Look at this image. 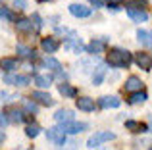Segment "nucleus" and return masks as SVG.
Masks as SVG:
<instances>
[{
	"instance_id": "f257e3e1",
	"label": "nucleus",
	"mask_w": 152,
	"mask_h": 150,
	"mask_svg": "<svg viewBox=\"0 0 152 150\" xmlns=\"http://www.w3.org/2000/svg\"><path fill=\"white\" fill-rule=\"evenodd\" d=\"M106 62L112 68H127V66L133 62L131 52H127L125 48H112L106 56Z\"/></svg>"
},
{
	"instance_id": "f03ea898",
	"label": "nucleus",
	"mask_w": 152,
	"mask_h": 150,
	"mask_svg": "<svg viewBox=\"0 0 152 150\" xmlns=\"http://www.w3.org/2000/svg\"><path fill=\"white\" fill-rule=\"evenodd\" d=\"M114 139H115L114 133H110V131H98V133H94L93 137H89V141H87V146H89V148H96V146H100V144L108 143V141H114Z\"/></svg>"
},
{
	"instance_id": "7ed1b4c3",
	"label": "nucleus",
	"mask_w": 152,
	"mask_h": 150,
	"mask_svg": "<svg viewBox=\"0 0 152 150\" xmlns=\"http://www.w3.org/2000/svg\"><path fill=\"white\" fill-rule=\"evenodd\" d=\"M87 127H89V125L83 123V121H69V123H62L60 125V129H62L66 135H77V133H83Z\"/></svg>"
},
{
	"instance_id": "20e7f679",
	"label": "nucleus",
	"mask_w": 152,
	"mask_h": 150,
	"mask_svg": "<svg viewBox=\"0 0 152 150\" xmlns=\"http://www.w3.org/2000/svg\"><path fill=\"white\" fill-rule=\"evenodd\" d=\"M29 81L31 79L27 77V75H19V73H6L4 75V83L6 85H14V87H25V85H29Z\"/></svg>"
},
{
	"instance_id": "39448f33",
	"label": "nucleus",
	"mask_w": 152,
	"mask_h": 150,
	"mask_svg": "<svg viewBox=\"0 0 152 150\" xmlns=\"http://www.w3.org/2000/svg\"><path fill=\"white\" fill-rule=\"evenodd\" d=\"M46 137H48V141L54 143L56 146H64V143H66V133L60 127H50L48 131H46Z\"/></svg>"
},
{
	"instance_id": "423d86ee",
	"label": "nucleus",
	"mask_w": 152,
	"mask_h": 150,
	"mask_svg": "<svg viewBox=\"0 0 152 150\" xmlns=\"http://www.w3.org/2000/svg\"><path fill=\"white\" fill-rule=\"evenodd\" d=\"M135 62H137V66L141 69H145V71H150L152 69V56L146 52H137L135 54Z\"/></svg>"
},
{
	"instance_id": "0eeeda50",
	"label": "nucleus",
	"mask_w": 152,
	"mask_h": 150,
	"mask_svg": "<svg viewBox=\"0 0 152 150\" xmlns=\"http://www.w3.org/2000/svg\"><path fill=\"white\" fill-rule=\"evenodd\" d=\"M41 48L45 50V52H48V54H54L56 50L60 48V41L56 37H45L41 41Z\"/></svg>"
},
{
	"instance_id": "6e6552de",
	"label": "nucleus",
	"mask_w": 152,
	"mask_h": 150,
	"mask_svg": "<svg viewBox=\"0 0 152 150\" xmlns=\"http://www.w3.org/2000/svg\"><path fill=\"white\" fill-rule=\"evenodd\" d=\"M15 29H18L19 33H23V35H29V33H33V31H37V27L33 25V21H31V19L21 17V19H18V21H15Z\"/></svg>"
},
{
	"instance_id": "1a4fd4ad",
	"label": "nucleus",
	"mask_w": 152,
	"mask_h": 150,
	"mask_svg": "<svg viewBox=\"0 0 152 150\" xmlns=\"http://www.w3.org/2000/svg\"><path fill=\"white\" fill-rule=\"evenodd\" d=\"M69 14L75 15V17H89V15L93 14V8H87V6H83V4H71Z\"/></svg>"
},
{
	"instance_id": "9d476101",
	"label": "nucleus",
	"mask_w": 152,
	"mask_h": 150,
	"mask_svg": "<svg viewBox=\"0 0 152 150\" xmlns=\"http://www.w3.org/2000/svg\"><path fill=\"white\" fill-rule=\"evenodd\" d=\"M75 104H77V108L81 110V112H93L94 110V100L89 96H79L77 100H75Z\"/></svg>"
},
{
	"instance_id": "9b49d317",
	"label": "nucleus",
	"mask_w": 152,
	"mask_h": 150,
	"mask_svg": "<svg viewBox=\"0 0 152 150\" xmlns=\"http://www.w3.org/2000/svg\"><path fill=\"white\" fill-rule=\"evenodd\" d=\"M104 50H106V41H104V39H96V41L87 44V52L89 54H100Z\"/></svg>"
},
{
	"instance_id": "f8f14e48",
	"label": "nucleus",
	"mask_w": 152,
	"mask_h": 150,
	"mask_svg": "<svg viewBox=\"0 0 152 150\" xmlns=\"http://www.w3.org/2000/svg\"><path fill=\"white\" fill-rule=\"evenodd\" d=\"M125 90L127 92H137V90H142V81L135 75H131L129 79L125 81Z\"/></svg>"
},
{
	"instance_id": "ddd939ff",
	"label": "nucleus",
	"mask_w": 152,
	"mask_h": 150,
	"mask_svg": "<svg viewBox=\"0 0 152 150\" xmlns=\"http://www.w3.org/2000/svg\"><path fill=\"white\" fill-rule=\"evenodd\" d=\"M121 104V100H119L118 96H102L100 100H98V106L104 110H108V108H118V106Z\"/></svg>"
},
{
	"instance_id": "4468645a",
	"label": "nucleus",
	"mask_w": 152,
	"mask_h": 150,
	"mask_svg": "<svg viewBox=\"0 0 152 150\" xmlns=\"http://www.w3.org/2000/svg\"><path fill=\"white\" fill-rule=\"evenodd\" d=\"M54 119L58 121L60 125L62 123H69V121H73V112H71V110H58V112L54 114Z\"/></svg>"
},
{
	"instance_id": "2eb2a0df",
	"label": "nucleus",
	"mask_w": 152,
	"mask_h": 150,
	"mask_svg": "<svg viewBox=\"0 0 152 150\" xmlns=\"http://www.w3.org/2000/svg\"><path fill=\"white\" fill-rule=\"evenodd\" d=\"M125 129H129L131 133H146V131H148V125L141 123V121L129 119V121H125Z\"/></svg>"
},
{
	"instance_id": "dca6fc26",
	"label": "nucleus",
	"mask_w": 152,
	"mask_h": 150,
	"mask_svg": "<svg viewBox=\"0 0 152 150\" xmlns=\"http://www.w3.org/2000/svg\"><path fill=\"white\" fill-rule=\"evenodd\" d=\"M33 100L41 102L42 106H52V104H54L52 96H50L48 92H42V90H35V92H33Z\"/></svg>"
},
{
	"instance_id": "f3484780",
	"label": "nucleus",
	"mask_w": 152,
	"mask_h": 150,
	"mask_svg": "<svg viewBox=\"0 0 152 150\" xmlns=\"http://www.w3.org/2000/svg\"><path fill=\"white\" fill-rule=\"evenodd\" d=\"M19 62L15 60V58H2L0 60V69H4V71H14V69H18Z\"/></svg>"
},
{
	"instance_id": "a211bd4d",
	"label": "nucleus",
	"mask_w": 152,
	"mask_h": 150,
	"mask_svg": "<svg viewBox=\"0 0 152 150\" xmlns=\"http://www.w3.org/2000/svg\"><path fill=\"white\" fill-rule=\"evenodd\" d=\"M58 92L62 94V96H67V98H73L77 96V89L71 85H67V83H62V85H58Z\"/></svg>"
},
{
	"instance_id": "6ab92c4d",
	"label": "nucleus",
	"mask_w": 152,
	"mask_h": 150,
	"mask_svg": "<svg viewBox=\"0 0 152 150\" xmlns=\"http://www.w3.org/2000/svg\"><path fill=\"white\" fill-rule=\"evenodd\" d=\"M137 39L139 42H141L142 46H146V48H152V33H148V31H137Z\"/></svg>"
},
{
	"instance_id": "aec40b11",
	"label": "nucleus",
	"mask_w": 152,
	"mask_h": 150,
	"mask_svg": "<svg viewBox=\"0 0 152 150\" xmlns=\"http://www.w3.org/2000/svg\"><path fill=\"white\" fill-rule=\"evenodd\" d=\"M127 14H129V17L133 19V21H137V23H142V21L148 19V14H146L145 10H127Z\"/></svg>"
},
{
	"instance_id": "412c9836",
	"label": "nucleus",
	"mask_w": 152,
	"mask_h": 150,
	"mask_svg": "<svg viewBox=\"0 0 152 150\" xmlns=\"http://www.w3.org/2000/svg\"><path fill=\"white\" fill-rule=\"evenodd\" d=\"M146 98H148V94H146L145 90H137V92L129 94V102L131 104H142V102H146Z\"/></svg>"
},
{
	"instance_id": "4be33fe9",
	"label": "nucleus",
	"mask_w": 152,
	"mask_h": 150,
	"mask_svg": "<svg viewBox=\"0 0 152 150\" xmlns=\"http://www.w3.org/2000/svg\"><path fill=\"white\" fill-rule=\"evenodd\" d=\"M52 83V75H35V85H39L41 89H48Z\"/></svg>"
},
{
	"instance_id": "5701e85b",
	"label": "nucleus",
	"mask_w": 152,
	"mask_h": 150,
	"mask_svg": "<svg viewBox=\"0 0 152 150\" xmlns=\"http://www.w3.org/2000/svg\"><path fill=\"white\" fill-rule=\"evenodd\" d=\"M8 116H10V117H8V121H14V123H21V121L23 119H25V116H23V112H21V110H10V112H8Z\"/></svg>"
},
{
	"instance_id": "b1692460",
	"label": "nucleus",
	"mask_w": 152,
	"mask_h": 150,
	"mask_svg": "<svg viewBox=\"0 0 152 150\" xmlns=\"http://www.w3.org/2000/svg\"><path fill=\"white\" fill-rule=\"evenodd\" d=\"M45 64L48 66V68H50L56 75H62V66H60V62H58V60H54V58H46Z\"/></svg>"
},
{
	"instance_id": "393cba45",
	"label": "nucleus",
	"mask_w": 152,
	"mask_h": 150,
	"mask_svg": "<svg viewBox=\"0 0 152 150\" xmlns=\"http://www.w3.org/2000/svg\"><path fill=\"white\" fill-rule=\"evenodd\" d=\"M18 54L19 56H23V58H35V50L33 48H29V46H23V44H18Z\"/></svg>"
},
{
	"instance_id": "a878e982",
	"label": "nucleus",
	"mask_w": 152,
	"mask_h": 150,
	"mask_svg": "<svg viewBox=\"0 0 152 150\" xmlns=\"http://www.w3.org/2000/svg\"><path fill=\"white\" fill-rule=\"evenodd\" d=\"M127 10H145L146 8V0H131L125 4Z\"/></svg>"
},
{
	"instance_id": "bb28decb",
	"label": "nucleus",
	"mask_w": 152,
	"mask_h": 150,
	"mask_svg": "<svg viewBox=\"0 0 152 150\" xmlns=\"http://www.w3.org/2000/svg\"><path fill=\"white\" fill-rule=\"evenodd\" d=\"M41 133V127H39L37 123H29L27 125V129H25V135L27 137H31V139H35V137Z\"/></svg>"
},
{
	"instance_id": "cd10ccee",
	"label": "nucleus",
	"mask_w": 152,
	"mask_h": 150,
	"mask_svg": "<svg viewBox=\"0 0 152 150\" xmlns=\"http://www.w3.org/2000/svg\"><path fill=\"white\" fill-rule=\"evenodd\" d=\"M104 73H106V69H104L102 66H98V68H96V73L93 75V83H94V85H100V83H102Z\"/></svg>"
},
{
	"instance_id": "c85d7f7f",
	"label": "nucleus",
	"mask_w": 152,
	"mask_h": 150,
	"mask_svg": "<svg viewBox=\"0 0 152 150\" xmlns=\"http://www.w3.org/2000/svg\"><path fill=\"white\" fill-rule=\"evenodd\" d=\"M0 17H4V19H8V21H15V15L12 14V10H8V8H0Z\"/></svg>"
},
{
	"instance_id": "c756f323",
	"label": "nucleus",
	"mask_w": 152,
	"mask_h": 150,
	"mask_svg": "<svg viewBox=\"0 0 152 150\" xmlns=\"http://www.w3.org/2000/svg\"><path fill=\"white\" fill-rule=\"evenodd\" d=\"M23 104H25V110H27V112H31V114H37L39 106L35 104V100H33V102H31V100H23Z\"/></svg>"
},
{
	"instance_id": "7c9ffc66",
	"label": "nucleus",
	"mask_w": 152,
	"mask_h": 150,
	"mask_svg": "<svg viewBox=\"0 0 152 150\" xmlns=\"http://www.w3.org/2000/svg\"><path fill=\"white\" fill-rule=\"evenodd\" d=\"M14 6L18 8V10H25L27 8V0H14Z\"/></svg>"
},
{
	"instance_id": "2f4dec72",
	"label": "nucleus",
	"mask_w": 152,
	"mask_h": 150,
	"mask_svg": "<svg viewBox=\"0 0 152 150\" xmlns=\"http://www.w3.org/2000/svg\"><path fill=\"white\" fill-rule=\"evenodd\" d=\"M31 21H35V27H37V31H39V29H41V27H42V21H41V17H39L37 14H35L33 17H31Z\"/></svg>"
},
{
	"instance_id": "473e14b6",
	"label": "nucleus",
	"mask_w": 152,
	"mask_h": 150,
	"mask_svg": "<svg viewBox=\"0 0 152 150\" xmlns=\"http://www.w3.org/2000/svg\"><path fill=\"white\" fill-rule=\"evenodd\" d=\"M4 125H8V117L6 114H0V127H4Z\"/></svg>"
},
{
	"instance_id": "72a5a7b5",
	"label": "nucleus",
	"mask_w": 152,
	"mask_h": 150,
	"mask_svg": "<svg viewBox=\"0 0 152 150\" xmlns=\"http://www.w3.org/2000/svg\"><path fill=\"white\" fill-rule=\"evenodd\" d=\"M89 2H91V4H93V6H94V8H100V6H102V4H104V0H89Z\"/></svg>"
},
{
	"instance_id": "f704fd0d",
	"label": "nucleus",
	"mask_w": 152,
	"mask_h": 150,
	"mask_svg": "<svg viewBox=\"0 0 152 150\" xmlns=\"http://www.w3.org/2000/svg\"><path fill=\"white\" fill-rule=\"evenodd\" d=\"M123 0H108V6H118V4H121Z\"/></svg>"
},
{
	"instance_id": "c9c22d12",
	"label": "nucleus",
	"mask_w": 152,
	"mask_h": 150,
	"mask_svg": "<svg viewBox=\"0 0 152 150\" xmlns=\"http://www.w3.org/2000/svg\"><path fill=\"white\" fill-rule=\"evenodd\" d=\"M148 131H152V121H150V125H148Z\"/></svg>"
},
{
	"instance_id": "e433bc0d",
	"label": "nucleus",
	"mask_w": 152,
	"mask_h": 150,
	"mask_svg": "<svg viewBox=\"0 0 152 150\" xmlns=\"http://www.w3.org/2000/svg\"><path fill=\"white\" fill-rule=\"evenodd\" d=\"M37 2H46V0H37Z\"/></svg>"
},
{
	"instance_id": "4c0bfd02",
	"label": "nucleus",
	"mask_w": 152,
	"mask_h": 150,
	"mask_svg": "<svg viewBox=\"0 0 152 150\" xmlns=\"http://www.w3.org/2000/svg\"><path fill=\"white\" fill-rule=\"evenodd\" d=\"M150 150H152V148H150Z\"/></svg>"
}]
</instances>
